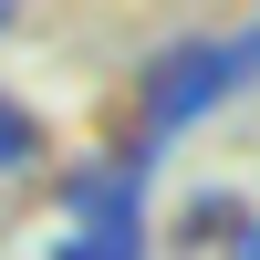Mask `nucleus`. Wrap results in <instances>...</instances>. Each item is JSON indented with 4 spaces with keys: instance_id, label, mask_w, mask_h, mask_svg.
<instances>
[{
    "instance_id": "2",
    "label": "nucleus",
    "mask_w": 260,
    "mask_h": 260,
    "mask_svg": "<svg viewBox=\"0 0 260 260\" xmlns=\"http://www.w3.org/2000/svg\"><path fill=\"white\" fill-rule=\"evenodd\" d=\"M31 156H42V125H31V104H11V94H0V177H21Z\"/></svg>"
},
{
    "instance_id": "3",
    "label": "nucleus",
    "mask_w": 260,
    "mask_h": 260,
    "mask_svg": "<svg viewBox=\"0 0 260 260\" xmlns=\"http://www.w3.org/2000/svg\"><path fill=\"white\" fill-rule=\"evenodd\" d=\"M229 260H260V219H240V240H229Z\"/></svg>"
},
{
    "instance_id": "1",
    "label": "nucleus",
    "mask_w": 260,
    "mask_h": 260,
    "mask_svg": "<svg viewBox=\"0 0 260 260\" xmlns=\"http://www.w3.org/2000/svg\"><path fill=\"white\" fill-rule=\"evenodd\" d=\"M250 83H260V21L229 31V42H177L167 62H146V115H136V136L167 146V136H187L198 115H219L229 94H250Z\"/></svg>"
},
{
    "instance_id": "4",
    "label": "nucleus",
    "mask_w": 260,
    "mask_h": 260,
    "mask_svg": "<svg viewBox=\"0 0 260 260\" xmlns=\"http://www.w3.org/2000/svg\"><path fill=\"white\" fill-rule=\"evenodd\" d=\"M0 31H11V0H0Z\"/></svg>"
}]
</instances>
